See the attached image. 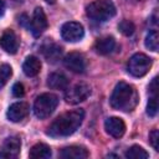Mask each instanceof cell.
I'll return each instance as SVG.
<instances>
[{
  "mask_svg": "<svg viewBox=\"0 0 159 159\" xmlns=\"http://www.w3.org/2000/svg\"><path fill=\"white\" fill-rule=\"evenodd\" d=\"M84 119L83 109H73L57 117L47 129V135L52 138L68 137L75 133Z\"/></svg>",
  "mask_w": 159,
  "mask_h": 159,
  "instance_id": "cell-1",
  "label": "cell"
},
{
  "mask_svg": "<svg viewBox=\"0 0 159 159\" xmlns=\"http://www.w3.org/2000/svg\"><path fill=\"white\" fill-rule=\"evenodd\" d=\"M61 36L65 41L77 42L80 40H82L83 36H84L83 26L80 22H76V21L66 22L61 27Z\"/></svg>",
  "mask_w": 159,
  "mask_h": 159,
  "instance_id": "cell-7",
  "label": "cell"
},
{
  "mask_svg": "<svg viewBox=\"0 0 159 159\" xmlns=\"http://www.w3.org/2000/svg\"><path fill=\"white\" fill-rule=\"evenodd\" d=\"M158 112V97L157 93H153V96L149 98L148 104H147V113L150 117H154Z\"/></svg>",
  "mask_w": 159,
  "mask_h": 159,
  "instance_id": "cell-24",
  "label": "cell"
},
{
  "mask_svg": "<svg viewBox=\"0 0 159 159\" xmlns=\"http://www.w3.org/2000/svg\"><path fill=\"white\" fill-rule=\"evenodd\" d=\"M40 70H41V62L36 56L26 57V60L24 61V65H22V71L26 76L34 77L40 73Z\"/></svg>",
  "mask_w": 159,
  "mask_h": 159,
  "instance_id": "cell-16",
  "label": "cell"
},
{
  "mask_svg": "<svg viewBox=\"0 0 159 159\" xmlns=\"http://www.w3.org/2000/svg\"><path fill=\"white\" fill-rule=\"evenodd\" d=\"M65 67L75 73H83L86 70V60L80 52H71L63 60Z\"/></svg>",
  "mask_w": 159,
  "mask_h": 159,
  "instance_id": "cell-9",
  "label": "cell"
},
{
  "mask_svg": "<svg viewBox=\"0 0 159 159\" xmlns=\"http://www.w3.org/2000/svg\"><path fill=\"white\" fill-rule=\"evenodd\" d=\"M42 53L43 56L46 57V60L50 62H55L56 60H58V57L61 56L62 53V50L58 45L53 43V42H50V43H46L42 46Z\"/></svg>",
  "mask_w": 159,
  "mask_h": 159,
  "instance_id": "cell-19",
  "label": "cell"
},
{
  "mask_svg": "<svg viewBox=\"0 0 159 159\" xmlns=\"http://www.w3.org/2000/svg\"><path fill=\"white\" fill-rule=\"evenodd\" d=\"M46 2H48V4H53L55 2V0H45Z\"/></svg>",
  "mask_w": 159,
  "mask_h": 159,
  "instance_id": "cell-28",
  "label": "cell"
},
{
  "mask_svg": "<svg viewBox=\"0 0 159 159\" xmlns=\"http://www.w3.org/2000/svg\"><path fill=\"white\" fill-rule=\"evenodd\" d=\"M47 86L52 89H65L68 86V80L62 73H51L47 77Z\"/></svg>",
  "mask_w": 159,
  "mask_h": 159,
  "instance_id": "cell-18",
  "label": "cell"
},
{
  "mask_svg": "<svg viewBox=\"0 0 159 159\" xmlns=\"http://www.w3.org/2000/svg\"><path fill=\"white\" fill-rule=\"evenodd\" d=\"M118 30H119L124 36H130V35L134 32L135 26H134V24H133L132 21H129V20H123V21H120V22L118 24Z\"/></svg>",
  "mask_w": 159,
  "mask_h": 159,
  "instance_id": "cell-23",
  "label": "cell"
},
{
  "mask_svg": "<svg viewBox=\"0 0 159 159\" xmlns=\"http://www.w3.org/2000/svg\"><path fill=\"white\" fill-rule=\"evenodd\" d=\"M109 102L111 106L117 111L130 112L138 103L137 89L127 82H119L114 87Z\"/></svg>",
  "mask_w": 159,
  "mask_h": 159,
  "instance_id": "cell-2",
  "label": "cell"
},
{
  "mask_svg": "<svg viewBox=\"0 0 159 159\" xmlns=\"http://www.w3.org/2000/svg\"><path fill=\"white\" fill-rule=\"evenodd\" d=\"M4 11H5V4L2 0H0V16L4 14Z\"/></svg>",
  "mask_w": 159,
  "mask_h": 159,
  "instance_id": "cell-27",
  "label": "cell"
},
{
  "mask_svg": "<svg viewBox=\"0 0 159 159\" xmlns=\"http://www.w3.org/2000/svg\"><path fill=\"white\" fill-rule=\"evenodd\" d=\"M87 15L96 21H106L116 15V6L111 0H96L86 9Z\"/></svg>",
  "mask_w": 159,
  "mask_h": 159,
  "instance_id": "cell-3",
  "label": "cell"
},
{
  "mask_svg": "<svg viewBox=\"0 0 159 159\" xmlns=\"http://www.w3.org/2000/svg\"><path fill=\"white\" fill-rule=\"evenodd\" d=\"M14 1H16V2H24L25 0H14Z\"/></svg>",
  "mask_w": 159,
  "mask_h": 159,
  "instance_id": "cell-29",
  "label": "cell"
},
{
  "mask_svg": "<svg viewBox=\"0 0 159 159\" xmlns=\"http://www.w3.org/2000/svg\"><path fill=\"white\" fill-rule=\"evenodd\" d=\"M125 157L128 159H148L149 158V154L142 147H139V145H132L125 152Z\"/></svg>",
  "mask_w": 159,
  "mask_h": 159,
  "instance_id": "cell-20",
  "label": "cell"
},
{
  "mask_svg": "<svg viewBox=\"0 0 159 159\" xmlns=\"http://www.w3.org/2000/svg\"><path fill=\"white\" fill-rule=\"evenodd\" d=\"M0 47L7 53H16L19 48V39L12 30H5L0 36Z\"/></svg>",
  "mask_w": 159,
  "mask_h": 159,
  "instance_id": "cell-10",
  "label": "cell"
},
{
  "mask_svg": "<svg viewBox=\"0 0 159 159\" xmlns=\"http://www.w3.org/2000/svg\"><path fill=\"white\" fill-rule=\"evenodd\" d=\"M29 29L31 30V32L35 37H39L40 35H42V32L47 29V19H46V15L41 7L35 9L32 19L30 20Z\"/></svg>",
  "mask_w": 159,
  "mask_h": 159,
  "instance_id": "cell-8",
  "label": "cell"
},
{
  "mask_svg": "<svg viewBox=\"0 0 159 159\" xmlns=\"http://www.w3.org/2000/svg\"><path fill=\"white\" fill-rule=\"evenodd\" d=\"M52 152L51 148L45 143H37L30 149V158L32 159H48L51 157Z\"/></svg>",
  "mask_w": 159,
  "mask_h": 159,
  "instance_id": "cell-17",
  "label": "cell"
},
{
  "mask_svg": "<svg viewBox=\"0 0 159 159\" xmlns=\"http://www.w3.org/2000/svg\"><path fill=\"white\" fill-rule=\"evenodd\" d=\"M116 47V40L112 36L101 37L94 43V50L99 55H108L111 53Z\"/></svg>",
  "mask_w": 159,
  "mask_h": 159,
  "instance_id": "cell-15",
  "label": "cell"
},
{
  "mask_svg": "<svg viewBox=\"0 0 159 159\" xmlns=\"http://www.w3.org/2000/svg\"><path fill=\"white\" fill-rule=\"evenodd\" d=\"M11 75H12V68H11L10 65L4 63V65L0 66V89L7 83Z\"/></svg>",
  "mask_w": 159,
  "mask_h": 159,
  "instance_id": "cell-22",
  "label": "cell"
},
{
  "mask_svg": "<svg viewBox=\"0 0 159 159\" xmlns=\"http://www.w3.org/2000/svg\"><path fill=\"white\" fill-rule=\"evenodd\" d=\"M12 93H14L15 97H19V98L22 97L25 94V87H24V84L20 83V82L15 83L14 87H12Z\"/></svg>",
  "mask_w": 159,
  "mask_h": 159,
  "instance_id": "cell-26",
  "label": "cell"
},
{
  "mask_svg": "<svg viewBox=\"0 0 159 159\" xmlns=\"http://www.w3.org/2000/svg\"><path fill=\"white\" fill-rule=\"evenodd\" d=\"M20 148H21V140L17 137H9L2 143L0 158H16L20 153Z\"/></svg>",
  "mask_w": 159,
  "mask_h": 159,
  "instance_id": "cell-11",
  "label": "cell"
},
{
  "mask_svg": "<svg viewBox=\"0 0 159 159\" xmlns=\"http://www.w3.org/2000/svg\"><path fill=\"white\" fill-rule=\"evenodd\" d=\"M104 129L111 137L120 138L125 132V123L123 122V119H120L118 117H111V118L106 119Z\"/></svg>",
  "mask_w": 159,
  "mask_h": 159,
  "instance_id": "cell-12",
  "label": "cell"
},
{
  "mask_svg": "<svg viewBox=\"0 0 159 159\" xmlns=\"http://www.w3.org/2000/svg\"><path fill=\"white\" fill-rule=\"evenodd\" d=\"M89 94H91V87L84 82H80L66 92L65 98L67 103L77 104L80 102L86 101L89 97Z\"/></svg>",
  "mask_w": 159,
  "mask_h": 159,
  "instance_id": "cell-6",
  "label": "cell"
},
{
  "mask_svg": "<svg viewBox=\"0 0 159 159\" xmlns=\"http://www.w3.org/2000/svg\"><path fill=\"white\" fill-rule=\"evenodd\" d=\"M152 67V58L144 53H134L127 65L128 72L134 77H143Z\"/></svg>",
  "mask_w": 159,
  "mask_h": 159,
  "instance_id": "cell-5",
  "label": "cell"
},
{
  "mask_svg": "<svg viewBox=\"0 0 159 159\" xmlns=\"http://www.w3.org/2000/svg\"><path fill=\"white\" fill-rule=\"evenodd\" d=\"M145 46L147 48L157 52L158 51V47H159V35H158V31L157 30H153L150 32H148L147 37H145Z\"/></svg>",
  "mask_w": 159,
  "mask_h": 159,
  "instance_id": "cell-21",
  "label": "cell"
},
{
  "mask_svg": "<svg viewBox=\"0 0 159 159\" xmlns=\"http://www.w3.org/2000/svg\"><path fill=\"white\" fill-rule=\"evenodd\" d=\"M89 153L84 147L80 145H71L66 147L60 152V157L63 159H86L88 158Z\"/></svg>",
  "mask_w": 159,
  "mask_h": 159,
  "instance_id": "cell-14",
  "label": "cell"
},
{
  "mask_svg": "<svg viewBox=\"0 0 159 159\" xmlns=\"http://www.w3.org/2000/svg\"><path fill=\"white\" fill-rule=\"evenodd\" d=\"M58 104V97L53 93L40 94L34 103V113L37 118L43 119L52 114Z\"/></svg>",
  "mask_w": 159,
  "mask_h": 159,
  "instance_id": "cell-4",
  "label": "cell"
},
{
  "mask_svg": "<svg viewBox=\"0 0 159 159\" xmlns=\"http://www.w3.org/2000/svg\"><path fill=\"white\" fill-rule=\"evenodd\" d=\"M149 142H150L152 147L155 150H159V144H158V142H159V132H158V129H153L150 132V134H149Z\"/></svg>",
  "mask_w": 159,
  "mask_h": 159,
  "instance_id": "cell-25",
  "label": "cell"
},
{
  "mask_svg": "<svg viewBox=\"0 0 159 159\" xmlns=\"http://www.w3.org/2000/svg\"><path fill=\"white\" fill-rule=\"evenodd\" d=\"M29 111H30V108H29L27 103L16 102L9 107L6 116H7L9 120H11V122H20L29 114Z\"/></svg>",
  "mask_w": 159,
  "mask_h": 159,
  "instance_id": "cell-13",
  "label": "cell"
}]
</instances>
